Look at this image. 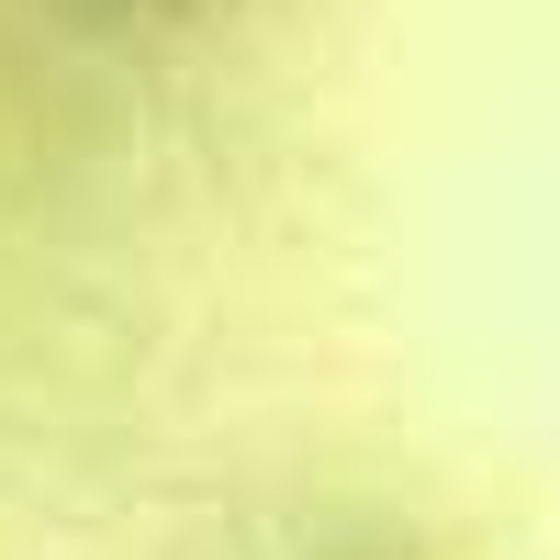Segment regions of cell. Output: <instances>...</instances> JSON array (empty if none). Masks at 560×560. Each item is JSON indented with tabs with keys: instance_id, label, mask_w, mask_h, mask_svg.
<instances>
[]
</instances>
